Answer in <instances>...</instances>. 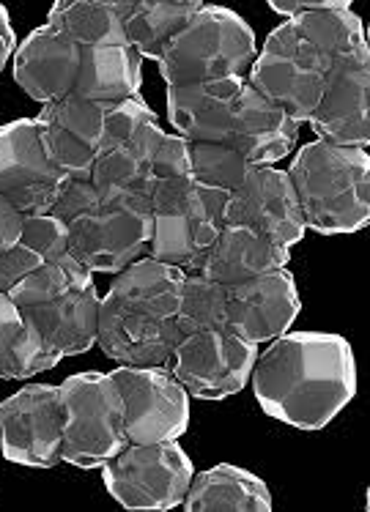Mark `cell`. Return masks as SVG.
<instances>
[{
    "mask_svg": "<svg viewBox=\"0 0 370 512\" xmlns=\"http://www.w3.org/2000/svg\"><path fill=\"white\" fill-rule=\"evenodd\" d=\"M250 384L266 417L316 433L357 398L354 348L332 332H286L258 351Z\"/></svg>",
    "mask_w": 370,
    "mask_h": 512,
    "instance_id": "1",
    "label": "cell"
},
{
    "mask_svg": "<svg viewBox=\"0 0 370 512\" xmlns=\"http://www.w3.org/2000/svg\"><path fill=\"white\" fill-rule=\"evenodd\" d=\"M184 269L140 258L116 274L99 302L96 345L121 367H168L181 332L176 304Z\"/></svg>",
    "mask_w": 370,
    "mask_h": 512,
    "instance_id": "2",
    "label": "cell"
},
{
    "mask_svg": "<svg viewBox=\"0 0 370 512\" xmlns=\"http://www.w3.org/2000/svg\"><path fill=\"white\" fill-rule=\"evenodd\" d=\"M305 228L321 236L357 233L370 220V157L365 148L313 140L286 170Z\"/></svg>",
    "mask_w": 370,
    "mask_h": 512,
    "instance_id": "3",
    "label": "cell"
},
{
    "mask_svg": "<svg viewBox=\"0 0 370 512\" xmlns=\"http://www.w3.org/2000/svg\"><path fill=\"white\" fill-rule=\"evenodd\" d=\"M9 296L64 359L88 354L96 345L102 296L96 291L94 272L72 258V252L42 263L14 285Z\"/></svg>",
    "mask_w": 370,
    "mask_h": 512,
    "instance_id": "4",
    "label": "cell"
},
{
    "mask_svg": "<svg viewBox=\"0 0 370 512\" xmlns=\"http://www.w3.org/2000/svg\"><path fill=\"white\" fill-rule=\"evenodd\" d=\"M258 55L255 31L236 11L203 6L157 58L168 88L247 77Z\"/></svg>",
    "mask_w": 370,
    "mask_h": 512,
    "instance_id": "5",
    "label": "cell"
},
{
    "mask_svg": "<svg viewBox=\"0 0 370 512\" xmlns=\"http://www.w3.org/2000/svg\"><path fill=\"white\" fill-rule=\"evenodd\" d=\"M69 228V252L88 272L118 274L140 258H148L154 233V211L148 195L99 192L91 209Z\"/></svg>",
    "mask_w": 370,
    "mask_h": 512,
    "instance_id": "6",
    "label": "cell"
},
{
    "mask_svg": "<svg viewBox=\"0 0 370 512\" xmlns=\"http://www.w3.org/2000/svg\"><path fill=\"white\" fill-rule=\"evenodd\" d=\"M225 200V192L198 187L190 176L154 189L148 258L190 272L225 228Z\"/></svg>",
    "mask_w": 370,
    "mask_h": 512,
    "instance_id": "7",
    "label": "cell"
},
{
    "mask_svg": "<svg viewBox=\"0 0 370 512\" xmlns=\"http://www.w3.org/2000/svg\"><path fill=\"white\" fill-rule=\"evenodd\" d=\"M64 450L61 460L77 469H102L129 444L124 403L107 373H77L61 384Z\"/></svg>",
    "mask_w": 370,
    "mask_h": 512,
    "instance_id": "8",
    "label": "cell"
},
{
    "mask_svg": "<svg viewBox=\"0 0 370 512\" xmlns=\"http://www.w3.org/2000/svg\"><path fill=\"white\" fill-rule=\"evenodd\" d=\"M195 477L192 458L179 441L127 444L102 466L107 493L124 510L165 512L184 504Z\"/></svg>",
    "mask_w": 370,
    "mask_h": 512,
    "instance_id": "9",
    "label": "cell"
},
{
    "mask_svg": "<svg viewBox=\"0 0 370 512\" xmlns=\"http://www.w3.org/2000/svg\"><path fill=\"white\" fill-rule=\"evenodd\" d=\"M329 66L332 61L302 42L291 22H283L266 36L264 50L255 55L247 72V83L302 126L321 99Z\"/></svg>",
    "mask_w": 370,
    "mask_h": 512,
    "instance_id": "10",
    "label": "cell"
},
{
    "mask_svg": "<svg viewBox=\"0 0 370 512\" xmlns=\"http://www.w3.org/2000/svg\"><path fill=\"white\" fill-rule=\"evenodd\" d=\"M162 137L165 129L143 96H132L113 107L105 115L102 143L91 170L94 187L99 192H129L151 198L148 165Z\"/></svg>",
    "mask_w": 370,
    "mask_h": 512,
    "instance_id": "11",
    "label": "cell"
},
{
    "mask_svg": "<svg viewBox=\"0 0 370 512\" xmlns=\"http://www.w3.org/2000/svg\"><path fill=\"white\" fill-rule=\"evenodd\" d=\"M124 403L129 444L179 441L190 428V395L170 367H121L110 370Z\"/></svg>",
    "mask_w": 370,
    "mask_h": 512,
    "instance_id": "12",
    "label": "cell"
},
{
    "mask_svg": "<svg viewBox=\"0 0 370 512\" xmlns=\"http://www.w3.org/2000/svg\"><path fill=\"white\" fill-rule=\"evenodd\" d=\"M64 450L61 387L28 384L0 403V455L28 469H53Z\"/></svg>",
    "mask_w": 370,
    "mask_h": 512,
    "instance_id": "13",
    "label": "cell"
},
{
    "mask_svg": "<svg viewBox=\"0 0 370 512\" xmlns=\"http://www.w3.org/2000/svg\"><path fill=\"white\" fill-rule=\"evenodd\" d=\"M255 359L258 345L228 329H214L181 337L168 367L190 398L225 400L247 387Z\"/></svg>",
    "mask_w": 370,
    "mask_h": 512,
    "instance_id": "14",
    "label": "cell"
},
{
    "mask_svg": "<svg viewBox=\"0 0 370 512\" xmlns=\"http://www.w3.org/2000/svg\"><path fill=\"white\" fill-rule=\"evenodd\" d=\"M307 126L335 146H370V53L368 42L332 61L316 110Z\"/></svg>",
    "mask_w": 370,
    "mask_h": 512,
    "instance_id": "15",
    "label": "cell"
},
{
    "mask_svg": "<svg viewBox=\"0 0 370 512\" xmlns=\"http://www.w3.org/2000/svg\"><path fill=\"white\" fill-rule=\"evenodd\" d=\"M225 225L250 228L288 250L307 233L291 178L275 165H250L242 187L225 200Z\"/></svg>",
    "mask_w": 370,
    "mask_h": 512,
    "instance_id": "16",
    "label": "cell"
},
{
    "mask_svg": "<svg viewBox=\"0 0 370 512\" xmlns=\"http://www.w3.org/2000/svg\"><path fill=\"white\" fill-rule=\"evenodd\" d=\"M64 173L55 168L33 118H17L0 126V198L25 214H42Z\"/></svg>",
    "mask_w": 370,
    "mask_h": 512,
    "instance_id": "17",
    "label": "cell"
},
{
    "mask_svg": "<svg viewBox=\"0 0 370 512\" xmlns=\"http://www.w3.org/2000/svg\"><path fill=\"white\" fill-rule=\"evenodd\" d=\"M299 310L302 302L288 269L225 288V329L253 345L286 335Z\"/></svg>",
    "mask_w": 370,
    "mask_h": 512,
    "instance_id": "18",
    "label": "cell"
},
{
    "mask_svg": "<svg viewBox=\"0 0 370 512\" xmlns=\"http://www.w3.org/2000/svg\"><path fill=\"white\" fill-rule=\"evenodd\" d=\"M113 107L96 105L83 96L69 94L58 102L42 105L33 118L47 157L64 176H88L94 170L105 115Z\"/></svg>",
    "mask_w": 370,
    "mask_h": 512,
    "instance_id": "19",
    "label": "cell"
},
{
    "mask_svg": "<svg viewBox=\"0 0 370 512\" xmlns=\"http://www.w3.org/2000/svg\"><path fill=\"white\" fill-rule=\"evenodd\" d=\"M80 47L50 22L31 31L14 53V83L39 105L58 102L74 91Z\"/></svg>",
    "mask_w": 370,
    "mask_h": 512,
    "instance_id": "20",
    "label": "cell"
},
{
    "mask_svg": "<svg viewBox=\"0 0 370 512\" xmlns=\"http://www.w3.org/2000/svg\"><path fill=\"white\" fill-rule=\"evenodd\" d=\"M247 77L168 88V121L187 143H225Z\"/></svg>",
    "mask_w": 370,
    "mask_h": 512,
    "instance_id": "21",
    "label": "cell"
},
{
    "mask_svg": "<svg viewBox=\"0 0 370 512\" xmlns=\"http://www.w3.org/2000/svg\"><path fill=\"white\" fill-rule=\"evenodd\" d=\"M288 261H291L288 247H280L242 225H225L206 255L187 274H201L212 283L231 288L269 272L288 269Z\"/></svg>",
    "mask_w": 370,
    "mask_h": 512,
    "instance_id": "22",
    "label": "cell"
},
{
    "mask_svg": "<svg viewBox=\"0 0 370 512\" xmlns=\"http://www.w3.org/2000/svg\"><path fill=\"white\" fill-rule=\"evenodd\" d=\"M299 143V124L280 107L244 85L225 146H231L247 165H277Z\"/></svg>",
    "mask_w": 370,
    "mask_h": 512,
    "instance_id": "23",
    "label": "cell"
},
{
    "mask_svg": "<svg viewBox=\"0 0 370 512\" xmlns=\"http://www.w3.org/2000/svg\"><path fill=\"white\" fill-rule=\"evenodd\" d=\"M181 507L190 512H269L272 491L253 471L217 463L192 477Z\"/></svg>",
    "mask_w": 370,
    "mask_h": 512,
    "instance_id": "24",
    "label": "cell"
},
{
    "mask_svg": "<svg viewBox=\"0 0 370 512\" xmlns=\"http://www.w3.org/2000/svg\"><path fill=\"white\" fill-rule=\"evenodd\" d=\"M143 85V58L129 44L121 47H94L80 53V72L72 94L96 105L116 107L132 96H140Z\"/></svg>",
    "mask_w": 370,
    "mask_h": 512,
    "instance_id": "25",
    "label": "cell"
},
{
    "mask_svg": "<svg viewBox=\"0 0 370 512\" xmlns=\"http://www.w3.org/2000/svg\"><path fill=\"white\" fill-rule=\"evenodd\" d=\"M203 6V0H118L127 44L143 61H157Z\"/></svg>",
    "mask_w": 370,
    "mask_h": 512,
    "instance_id": "26",
    "label": "cell"
},
{
    "mask_svg": "<svg viewBox=\"0 0 370 512\" xmlns=\"http://www.w3.org/2000/svg\"><path fill=\"white\" fill-rule=\"evenodd\" d=\"M64 356L50 348L9 293H0V378L25 381L61 365Z\"/></svg>",
    "mask_w": 370,
    "mask_h": 512,
    "instance_id": "27",
    "label": "cell"
},
{
    "mask_svg": "<svg viewBox=\"0 0 370 512\" xmlns=\"http://www.w3.org/2000/svg\"><path fill=\"white\" fill-rule=\"evenodd\" d=\"M44 22L61 28L80 50L127 44L118 0H58Z\"/></svg>",
    "mask_w": 370,
    "mask_h": 512,
    "instance_id": "28",
    "label": "cell"
},
{
    "mask_svg": "<svg viewBox=\"0 0 370 512\" xmlns=\"http://www.w3.org/2000/svg\"><path fill=\"white\" fill-rule=\"evenodd\" d=\"M291 28L305 44H310L318 55L327 61H335L340 55L351 53L365 39V25L354 14L349 0H329L324 9L307 11L299 17H291Z\"/></svg>",
    "mask_w": 370,
    "mask_h": 512,
    "instance_id": "29",
    "label": "cell"
},
{
    "mask_svg": "<svg viewBox=\"0 0 370 512\" xmlns=\"http://www.w3.org/2000/svg\"><path fill=\"white\" fill-rule=\"evenodd\" d=\"M176 326L181 337L225 329V285L201 274H184L176 304Z\"/></svg>",
    "mask_w": 370,
    "mask_h": 512,
    "instance_id": "30",
    "label": "cell"
},
{
    "mask_svg": "<svg viewBox=\"0 0 370 512\" xmlns=\"http://www.w3.org/2000/svg\"><path fill=\"white\" fill-rule=\"evenodd\" d=\"M190 154V178L198 187L217 189L231 195L242 187L250 165L225 143H187Z\"/></svg>",
    "mask_w": 370,
    "mask_h": 512,
    "instance_id": "31",
    "label": "cell"
},
{
    "mask_svg": "<svg viewBox=\"0 0 370 512\" xmlns=\"http://www.w3.org/2000/svg\"><path fill=\"white\" fill-rule=\"evenodd\" d=\"M20 241L44 263L55 261L69 252V228L50 214H25Z\"/></svg>",
    "mask_w": 370,
    "mask_h": 512,
    "instance_id": "32",
    "label": "cell"
},
{
    "mask_svg": "<svg viewBox=\"0 0 370 512\" xmlns=\"http://www.w3.org/2000/svg\"><path fill=\"white\" fill-rule=\"evenodd\" d=\"M99 200V189L94 187V181L88 176H64L61 184L55 189L50 206L42 214H50L55 220H61L64 225L74 222L80 214L94 206Z\"/></svg>",
    "mask_w": 370,
    "mask_h": 512,
    "instance_id": "33",
    "label": "cell"
},
{
    "mask_svg": "<svg viewBox=\"0 0 370 512\" xmlns=\"http://www.w3.org/2000/svg\"><path fill=\"white\" fill-rule=\"evenodd\" d=\"M190 176V154H187V140L179 135L162 137V143L154 151L151 157V165H148V187L151 192L162 184H170V181H179V178Z\"/></svg>",
    "mask_w": 370,
    "mask_h": 512,
    "instance_id": "34",
    "label": "cell"
},
{
    "mask_svg": "<svg viewBox=\"0 0 370 512\" xmlns=\"http://www.w3.org/2000/svg\"><path fill=\"white\" fill-rule=\"evenodd\" d=\"M42 258L17 241L9 252L0 255V293H9L14 285H20L31 272L42 266Z\"/></svg>",
    "mask_w": 370,
    "mask_h": 512,
    "instance_id": "35",
    "label": "cell"
},
{
    "mask_svg": "<svg viewBox=\"0 0 370 512\" xmlns=\"http://www.w3.org/2000/svg\"><path fill=\"white\" fill-rule=\"evenodd\" d=\"M22 233V214L9 200L0 198V255L9 252L17 241H20Z\"/></svg>",
    "mask_w": 370,
    "mask_h": 512,
    "instance_id": "36",
    "label": "cell"
},
{
    "mask_svg": "<svg viewBox=\"0 0 370 512\" xmlns=\"http://www.w3.org/2000/svg\"><path fill=\"white\" fill-rule=\"evenodd\" d=\"M14 47H17V36H14V28H11L9 11H6V6H0V72L11 61Z\"/></svg>",
    "mask_w": 370,
    "mask_h": 512,
    "instance_id": "37",
    "label": "cell"
}]
</instances>
